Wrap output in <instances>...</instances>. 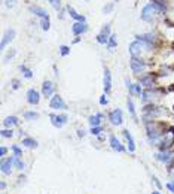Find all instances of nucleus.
<instances>
[{"label":"nucleus","instance_id":"obj_37","mask_svg":"<svg viewBox=\"0 0 174 194\" xmlns=\"http://www.w3.org/2000/svg\"><path fill=\"white\" fill-rule=\"evenodd\" d=\"M42 29L46 32V30H49V18H43L42 20Z\"/></svg>","mask_w":174,"mask_h":194},{"label":"nucleus","instance_id":"obj_22","mask_svg":"<svg viewBox=\"0 0 174 194\" xmlns=\"http://www.w3.org/2000/svg\"><path fill=\"white\" fill-rule=\"evenodd\" d=\"M101 118H103L101 113H95V115L89 116V124H91V127H98V125H100V123H101Z\"/></svg>","mask_w":174,"mask_h":194},{"label":"nucleus","instance_id":"obj_48","mask_svg":"<svg viewBox=\"0 0 174 194\" xmlns=\"http://www.w3.org/2000/svg\"><path fill=\"white\" fill-rule=\"evenodd\" d=\"M78 136H79V137H83V136H85V132H83V130H78Z\"/></svg>","mask_w":174,"mask_h":194},{"label":"nucleus","instance_id":"obj_15","mask_svg":"<svg viewBox=\"0 0 174 194\" xmlns=\"http://www.w3.org/2000/svg\"><path fill=\"white\" fill-rule=\"evenodd\" d=\"M71 30H73V33L76 36H79V34H82V33H85L86 30H88V25H86L85 22H74L71 25Z\"/></svg>","mask_w":174,"mask_h":194},{"label":"nucleus","instance_id":"obj_21","mask_svg":"<svg viewBox=\"0 0 174 194\" xmlns=\"http://www.w3.org/2000/svg\"><path fill=\"white\" fill-rule=\"evenodd\" d=\"M170 154H171V152H168V151H161L159 154L155 155V158H156L158 161H161V163H168V160H170Z\"/></svg>","mask_w":174,"mask_h":194},{"label":"nucleus","instance_id":"obj_30","mask_svg":"<svg viewBox=\"0 0 174 194\" xmlns=\"http://www.w3.org/2000/svg\"><path fill=\"white\" fill-rule=\"evenodd\" d=\"M109 37H110V36H106V34L100 33V34L97 36V42H98V43H101V45H104V43L109 42Z\"/></svg>","mask_w":174,"mask_h":194},{"label":"nucleus","instance_id":"obj_41","mask_svg":"<svg viewBox=\"0 0 174 194\" xmlns=\"http://www.w3.org/2000/svg\"><path fill=\"white\" fill-rule=\"evenodd\" d=\"M12 88H14V90L19 88V81L18 79H12Z\"/></svg>","mask_w":174,"mask_h":194},{"label":"nucleus","instance_id":"obj_32","mask_svg":"<svg viewBox=\"0 0 174 194\" xmlns=\"http://www.w3.org/2000/svg\"><path fill=\"white\" fill-rule=\"evenodd\" d=\"M0 133H2L3 137H12V136H14V132H12V128H8V130H2Z\"/></svg>","mask_w":174,"mask_h":194},{"label":"nucleus","instance_id":"obj_25","mask_svg":"<svg viewBox=\"0 0 174 194\" xmlns=\"http://www.w3.org/2000/svg\"><path fill=\"white\" fill-rule=\"evenodd\" d=\"M15 124H18V118L17 116H8V118H5V121H3V125L5 127H12V125H15Z\"/></svg>","mask_w":174,"mask_h":194},{"label":"nucleus","instance_id":"obj_39","mask_svg":"<svg viewBox=\"0 0 174 194\" xmlns=\"http://www.w3.org/2000/svg\"><path fill=\"white\" fill-rule=\"evenodd\" d=\"M101 33H103V34H106V36H110V25H109V24H106L104 27H103Z\"/></svg>","mask_w":174,"mask_h":194},{"label":"nucleus","instance_id":"obj_28","mask_svg":"<svg viewBox=\"0 0 174 194\" xmlns=\"http://www.w3.org/2000/svg\"><path fill=\"white\" fill-rule=\"evenodd\" d=\"M24 118L26 120H37L39 118V113L33 112V111H27V112H24Z\"/></svg>","mask_w":174,"mask_h":194},{"label":"nucleus","instance_id":"obj_11","mask_svg":"<svg viewBox=\"0 0 174 194\" xmlns=\"http://www.w3.org/2000/svg\"><path fill=\"white\" fill-rule=\"evenodd\" d=\"M109 142H110V146H112V149H115V151H118V152H123L125 151V148L122 146V144L118 140V137L115 136V134H110V139H109Z\"/></svg>","mask_w":174,"mask_h":194},{"label":"nucleus","instance_id":"obj_4","mask_svg":"<svg viewBox=\"0 0 174 194\" xmlns=\"http://www.w3.org/2000/svg\"><path fill=\"white\" fill-rule=\"evenodd\" d=\"M49 118H51L52 125L57 127V128H61V127L67 123V115H55V113H51V115H49Z\"/></svg>","mask_w":174,"mask_h":194},{"label":"nucleus","instance_id":"obj_49","mask_svg":"<svg viewBox=\"0 0 174 194\" xmlns=\"http://www.w3.org/2000/svg\"><path fill=\"white\" fill-rule=\"evenodd\" d=\"M0 188L5 190V188H6V182H0Z\"/></svg>","mask_w":174,"mask_h":194},{"label":"nucleus","instance_id":"obj_12","mask_svg":"<svg viewBox=\"0 0 174 194\" xmlns=\"http://www.w3.org/2000/svg\"><path fill=\"white\" fill-rule=\"evenodd\" d=\"M135 37H137V41H140V42L146 43L149 48H150V46L153 45V41H155L153 34H150V33H146V34H137Z\"/></svg>","mask_w":174,"mask_h":194},{"label":"nucleus","instance_id":"obj_7","mask_svg":"<svg viewBox=\"0 0 174 194\" xmlns=\"http://www.w3.org/2000/svg\"><path fill=\"white\" fill-rule=\"evenodd\" d=\"M49 105H51L52 109H66V103H64L63 97L58 96V94L51 97V103H49Z\"/></svg>","mask_w":174,"mask_h":194},{"label":"nucleus","instance_id":"obj_29","mask_svg":"<svg viewBox=\"0 0 174 194\" xmlns=\"http://www.w3.org/2000/svg\"><path fill=\"white\" fill-rule=\"evenodd\" d=\"M19 69H21V72L24 73V76H26L27 79H31V78H33V72H31L30 69H27L26 66H24V64H21V66H19Z\"/></svg>","mask_w":174,"mask_h":194},{"label":"nucleus","instance_id":"obj_23","mask_svg":"<svg viewBox=\"0 0 174 194\" xmlns=\"http://www.w3.org/2000/svg\"><path fill=\"white\" fill-rule=\"evenodd\" d=\"M22 145L24 146H27V148H30V149H33V148H37V140H34V139H31V137H26V139H22Z\"/></svg>","mask_w":174,"mask_h":194},{"label":"nucleus","instance_id":"obj_20","mask_svg":"<svg viewBox=\"0 0 174 194\" xmlns=\"http://www.w3.org/2000/svg\"><path fill=\"white\" fill-rule=\"evenodd\" d=\"M30 11L33 12L34 15H39V17H42V18H49V17H48V12H46L45 9H42L40 6H31Z\"/></svg>","mask_w":174,"mask_h":194},{"label":"nucleus","instance_id":"obj_35","mask_svg":"<svg viewBox=\"0 0 174 194\" xmlns=\"http://www.w3.org/2000/svg\"><path fill=\"white\" fill-rule=\"evenodd\" d=\"M60 53H61V55H63V57H66V55L70 53V48H69V46H66V45H63V46L60 48Z\"/></svg>","mask_w":174,"mask_h":194},{"label":"nucleus","instance_id":"obj_40","mask_svg":"<svg viewBox=\"0 0 174 194\" xmlns=\"http://www.w3.org/2000/svg\"><path fill=\"white\" fill-rule=\"evenodd\" d=\"M112 9H113V3H109V5H106V6L103 8V12H104V14H109Z\"/></svg>","mask_w":174,"mask_h":194},{"label":"nucleus","instance_id":"obj_5","mask_svg":"<svg viewBox=\"0 0 174 194\" xmlns=\"http://www.w3.org/2000/svg\"><path fill=\"white\" fill-rule=\"evenodd\" d=\"M109 120L113 125H121L123 123V116H122V111L121 109H115L112 111L110 115H109Z\"/></svg>","mask_w":174,"mask_h":194},{"label":"nucleus","instance_id":"obj_38","mask_svg":"<svg viewBox=\"0 0 174 194\" xmlns=\"http://www.w3.org/2000/svg\"><path fill=\"white\" fill-rule=\"evenodd\" d=\"M101 132H103V128H101L100 125H98V127H92V128H91V133H92V134H95V136H98Z\"/></svg>","mask_w":174,"mask_h":194},{"label":"nucleus","instance_id":"obj_6","mask_svg":"<svg viewBox=\"0 0 174 194\" xmlns=\"http://www.w3.org/2000/svg\"><path fill=\"white\" fill-rule=\"evenodd\" d=\"M143 46H147L146 43H143V42H140V41H135V42H132V43H130V54H131V57H137L140 53H141V48ZM149 48V46H147Z\"/></svg>","mask_w":174,"mask_h":194},{"label":"nucleus","instance_id":"obj_27","mask_svg":"<svg viewBox=\"0 0 174 194\" xmlns=\"http://www.w3.org/2000/svg\"><path fill=\"white\" fill-rule=\"evenodd\" d=\"M127 105H128V112H130V115L132 116V120H135L137 121V115H135V109H134V103H132V100L128 97V100H127Z\"/></svg>","mask_w":174,"mask_h":194},{"label":"nucleus","instance_id":"obj_47","mask_svg":"<svg viewBox=\"0 0 174 194\" xmlns=\"http://www.w3.org/2000/svg\"><path fill=\"white\" fill-rule=\"evenodd\" d=\"M153 181H155V184H156V185H158L159 188H161V187H162V185H161V182H159V181H158V178H156V176H153Z\"/></svg>","mask_w":174,"mask_h":194},{"label":"nucleus","instance_id":"obj_10","mask_svg":"<svg viewBox=\"0 0 174 194\" xmlns=\"http://www.w3.org/2000/svg\"><path fill=\"white\" fill-rule=\"evenodd\" d=\"M15 34H17V32H15L14 29H8V30L5 32L3 39H2V45H0V46H2V49H5V46H6V45L12 41V39L15 37Z\"/></svg>","mask_w":174,"mask_h":194},{"label":"nucleus","instance_id":"obj_1","mask_svg":"<svg viewBox=\"0 0 174 194\" xmlns=\"http://www.w3.org/2000/svg\"><path fill=\"white\" fill-rule=\"evenodd\" d=\"M173 145H174V127H170L167 130V133L162 136V139H161L158 146H159L161 151H165L170 146H173Z\"/></svg>","mask_w":174,"mask_h":194},{"label":"nucleus","instance_id":"obj_13","mask_svg":"<svg viewBox=\"0 0 174 194\" xmlns=\"http://www.w3.org/2000/svg\"><path fill=\"white\" fill-rule=\"evenodd\" d=\"M54 90H55V85H54L51 81H45L43 85H42V94H43L45 97H49V96H52Z\"/></svg>","mask_w":174,"mask_h":194},{"label":"nucleus","instance_id":"obj_33","mask_svg":"<svg viewBox=\"0 0 174 194\" xmlns=\"http://www.w3.org/2000/svg\"><path fill=\"white\" fill-rule=\"evenodd\" d=\"M12 151H14V154L17 155V157H21L22 155V149L19 146H17V145H12Z\"/></svg>","mask_w":174,"mask_h":194},{"label":"nucleus","instance_id":"obj_17","mask_svg":"<svg viewBox=\"0 0 174 194\" xmlns=\"http://www.w3.org/2000/svg\"><path fill=\"white\" fill-rule=\"evenodd\" d=\"M127 85H128V90L131 94H135V96H141V85L140 84H131L128 79L125 81Z\"/></svg>","mask_w":174,"mask_h":194},{"label":"nucleus","instance_id":"obj_31","mask_svg":"<svg viewBox=\"0 0 174 194\" xmlns=\"http://www.w3.org/2000/svg\"><path fill=\"white\" fill-rule=\"evenodd\" d=\"M14 164L17 166V169H19V170H22L24 167H26V166H24V163L21 161V158H19V157H17V155L14 157Z\"/></svg>","mask_w":174,"mask_h":194},{"label":"nucleus","instance_id":"obj_16","mask_svg":"<svg viewBox=\"0 0 174 194\" xmlns=\"http://www.w3.org/2000/svg\"><path fill=\"white\" fill-rule=\"evenodd\" d=\"M153 84H155V76H153L152 73L141 76V79H140V85H144V87H147V88H150V87H153Z\"/></svg>","mask_w":174,"mask_h":194},{"label":"nucleus","instance_id":"obj_34","mask_svg":"<svg viewBox=\"0 0 174 194\" xmlns=\"http://www.w3.org/2000/svg\"><path fill=\"white\" fill-rule=\"evenodd\" d=\"M167 167H168L170 170L174 167V152H171V154H170V160H168V163H167Z\"/></svg>","mask_w":174,"mask_h":194},{"label":"nucleus","instance_id":"obj_8","mask_svg":"<svg viewBox=\"0 0 174 194\" xmlns=\"http://www.w3.org/2000/svg\"><path fill=\"white\" fill-rule=\"evenodd\" d=\"M12 164H14V157H9V158H3L2 160L0 167H2V172L5 175H10V172H12Z\"/></svg>","mask_w":174,"mask_h":194},{"label":"nucleus","instance_id":"obj_43","mask_svg":"<svg viewBox=\"0 0 174 194\" xmlns=\"http://www.w3.org/2000/svg\"><path fill=\"white\" fill-rule=\"evenodd\" d=\"M6 152H8V148L6 146H2V148H0V157H5Z\"/></svg>","mask_w":174,"mask_h":194},{"label":"nucleus","instance_id":"obj_26","mask_svg":"<svg viewBox=\"0 0 174 194\" xmlns=\"http://www.w3.org/2000/svg\"><path fill=\"white\" fill-rule=\"evenodd\" d=\"M115 46H116V34H110L109 42H107V49L112 53V51H115Z\"/></svg>","mask_w":174,"mask_h":194},{"label":"nucleus","instance_id":"obj_3","mask_svg":"<svg viewBox=\"0 0 174 194\" xmlns=\"http://www.w3.org/2000/svg\"><path fill=\"white\" fill-rule=\"evenodd\" d=\"M130 64H131V70L134 73H140V72H143L146 69V63L143 60L137 58V57H132L131 61H130Z\"/></svg>","mask_w":174,"mask_h":194},{"label":"nucleus","instance_id":"obj_19","mask_svg":"<svg viewBox=\"0 0 174 194\" xmlns=\"http://www.w3.org/2000/svg\"><path fill=\"white\" fill-rule=\"evenodd\" d=\"M155 96H156V93H155V91H152V90H146V91H143V93H141L140 99H141L144 103H147V102L153 100V97H155Z\"/></svg>","mask_w":174,"mask_h":194},{"label":"nucleus","instance_id":"obj_9","mask_svg":"<svg viewBox=\"0 0 174 194\" xmlns=\"http://www.w3.org/2000/svg\"><path fill=\"white\" fill-rule=\"evenodd\" d=\"M40 100V94L39 91H36L34 88H30L28 91H27V102L30 103V105H37Z\"/></svg>","mask_w":174,"mask_h":194},{"label":"nucleus","instance_id":"obj_46","mask_svg":"<svg viewBox=\"0 0 174 194\" xmlns=\"http://www.w3.org/2000/svg\"><path fill=\"white\" fill-rule=\"evenodd\" d=\"M6 5H8L9 8H12V6L15 5V0H6Z\"/></svg>","mask_w":174,"mask_h":194},{"label":"nucleus","instance_id":"obj_2","mask_svg":"<svg viewBox=\"0 0 174 194\" xmlns=\"http://www.w3.org/2000/svg\"><path fill=\"white\" fill-rule=\"evenodd\" d=\"M156 12H159V9H158L153 3L146 5V6L141 9V20H143V21H150L152 17L156 14Z\"/></svg>","mask_w":174,"mask_h":194},{"label":"nucleus","instance_id":"obj_42","mask_svg":"<svg viewBox=\"0 0 174 194\" xmlns=\"http://www.w3.org/2000/svg\"><path fill=\"white\" fill-rule=\"evenodd\" d=\"M100 105H107V99H106V94H103L101 97H100Z\"/></svg>","mask_w":174,"mask_h":194},{"label":"nucleus","instance_id":"obj_50","mask_svg":"<svg viewBox=\"0 0 174 194\" xmlns=\"http://www.w3.org/2000/svg\"><path fill=\"white\" fill-rule=\"evenodd\" d=\"M152 194H162V193H159V191H153Z\"/></svg>","mask_w":174,"mask_h":194},{"label":"nucleus","instance_id":"obj_45","mask_svg":"<svg viewBox=\"0 0 174 194\" xmlns=\"http://www.w3.org/2000/svg\"><path fill=\"white\" fill-rule=\"evenodd\" d=\"M167 188H168V190L174 194V182H168V184H167Z\"/></svg>","mask_w":174,"mask_h":194},{"label":"nucleus","instance_id":"obj_18","mask_svg":"<svg viewBox=\"0 0 174 194\" xmlns=\"http://www.w3.org/2000/svg\"><path fill=\"white\" fill-rule=\"evenodd\" d=\"M122 133H123V136H125V139H127V142H128V151H130V152H134V151H135V142H134L131 133H130L128 130H123Z\"/></svg>","mask_w":174,"mask_h":194},{"label":"nucleus","instance_id":"obj_24","mask_svg":"<svg viewBox=\"0 0 174 194\" xmlns=\"http://www.w3.org/2000/svg\"><path fill=\"white\" fill-rule=\"evenodd\" d=\"M69 14H70V17H71V18H74V20H78L79 22H85V17H83V15H79V14H78V12H76V11H74L73 8H70V6H69Z\"/></svg>","mask_w":174,"mask_h":194},{"label":"nucleus","instance_id":"obj_14","mask_svg":"<svg viewBox=\"0 0 174 194\" xmlns=\"http://www.w3.org/2000/svg\"><path fill=\"white\" fill-rule=\"evenodd\" d=\"M112 91V73L109 69H104V93L109 94Z\"/></svg>","mask_w":174,"mask_h":194},{"label":"nucleus","instance_id":"obj_36","mask_svg":"<svg viewBox=\"0 0 174 194\" xmlns=\"http://www.w3.org/2000/svg\"><path fill=\"white\" fill-rule=\"evenodd\" d=\"M15 54H17V53H15V49H12V51H9V53L6 54V57L3 58V61H5V63H8V61H9V60H10L12 57H14Z\"/></svg>","mask_w":174,"mask_h":194},{"label":"nucleus","instance_id":"obj_44","mask_svg":"<svg viewBox=\"0 0 174 194\" xmlns=\"http://www.w3.org/2000/svg\"><path fill=\"white\" fill-rule=\"evenodd\" d=\"M51 5H52L55 9H58V8H60V0H51Z\"/></svg>","mask_w":174,"mask_h":194}]
</instances>
